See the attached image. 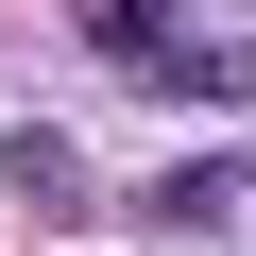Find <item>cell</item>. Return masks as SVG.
Segmentation results:
<instances>
[{"label": "cell", "mask_w": 256, "mask_h": 256, "mask_svg": "<svg viewBox=\"0 0 256 256\" xmlns=\"http://www.w3.org/2000/svg\"><path fill=\"white\" fill-rule=\"evenodd\" d=\"M0 171H18V205H52V222H68V205H86V171H68V154H52V137H18V154H0Z\"/></svg>", "instance_id": "cell-1"}]
</instances>
